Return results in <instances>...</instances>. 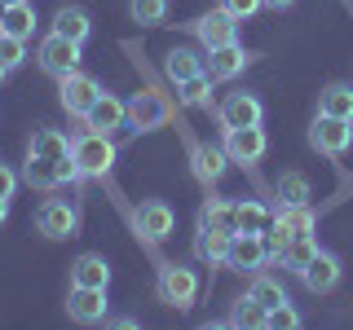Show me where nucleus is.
I'll return each instance as SVG.
<instances>
[{"instance_id":"nucleus-41","label":"nucleus","mask_w":353,"mask_h":330,"mask_svg":"<svg viewBox=\"0 0 353 330\" xmlns=\"http://www.w3.org/2000/svg\"><path fill=\"white\" fill-rule=\"evenodd\" d=\"M5 75H9V66H5V62H0V80H5Z\"/></svg>"},{"instance_id":"nucleus-37","label":"nucleus","mask_w":353,"mask_h":330,"mask_svg":"<svg viewBox=\"0 0 353 330\" xmlns=\"http://www.w3.org/2000/svg\"><path fill=\"white\" fill-rule=\"evenodd\" d=\"M14 190H18V172L0 163V198H14Z\"/></svg>"},{"instance_id":"nucleus-31","label":"nucleus","mask_w":353,"mask_h":330,"mask_svg":"<svg viewBox=\"0 0 353 330\" xmlns=\"http://www.w3.org/2000/svg\"><path fill=\"white\" fill-rule=\"evenodd\" d=\"M274 220L261 203H239V234H265Z\"/></svg>"},{"instance_id":"nucleus-12","label":"nucleus","mask_w":353,"mask_h":330,"mask_svg":"<svg viewBox=\"0 0 353 330\" xmlns=\"http://www.w3.org/2000/svg\"><path fill=\"white\" fill-rule=\"evenodd\" d=\"M124 119H128V102H119L115 93H102L93 102V110L84 115V124H88V132H106L110 137V132L124 128Z\"/></svg>"},{"instance_id":"nucleus-35","label":"nucleus","mask_w":353,"mask_h":330,"mask_svg":"<svg viewBox=\"0 0 353 330\" xmlns=\"http://www.w3.org/2000/svg\"><path fill=\"white\" fill-rule=\"evenodd\" d=\"M265 326H274V330H296V326H301V317H296L292 300H287V304H279V308H270V317H265Z\"/></svg>"},{"instance_id":"nucleus-4","label":"nucleus","mask_w":353,"mask_h":330,"mask_svg":"<svg viewBox=\"0 0 353 330\" xmlns=\"http://www.w3.org/2000/svg\"><path fill=\"white\" fill-rule=\"evenodd\" d=\"M71 154H75V163H80L84 176H106L115 168V141H110L106 132H84Z\"/></svg>"},{"instance_id":"nucleus-36","label":"nucleus","mask_w":353,"mask_h":330,"mask_svg":"<svg viewBox=\"0 0 353 330\" xmlns=\"http://www.w3.org/2000/svg\"><path fill=\"white\" fill-rule=\"evenodd\" d=\"M261 5H265V0H221V9H225V14H234L239 22H248Z\"/></svg>"},{"instance_id":"nucleus-7","label":"nucleus","mask_w":353,"mask_h":330,"mask_svg":"<svg viewBox=\"0 0 353 330\" xmlns=\"http://www.w3.org/2000/svg\"><path fill=\"white\" fill-rule=\"evenodd\" d=\"M36 229H40L49 242L75 238V229H80V212H75L71 203H62V198H49V203L36 212Z\"/></svg>"},{"instance_id":"nucleus-26","label":"nucleus","mask_w":353,"mask_h":330,"mask_svg":"<svg viewBox=\"0 0 353 330\" xmlns=\"http://www.w3.org/2000/svg\"><path fill=\"white\" fill-rule=\"evenodd\" d=\"M225 159H230V154L216 150V146H194V172H199V181H221V176H225Z\"/></svg>"},{"instance_id":"nucleus-19","label":"nucleus","mask_w":353,"mask_h":330,"mask_svg":"<svg viewBox=\"0 0 353 330\" xmlns=\"http://www.w3.org/2000/svg\"><path fill=\"white\" fill-rule=\"evenodd\" d=\"M71 286H110V264L102 256H93V251H84L80 260L71 264Z\"/></svg>"},{"instance_id":"nucleus-17","label":"nucleus","mask_w":353,"mask_h":330,"mask_svg":"<svg viewBox=\"0 0 353 330\" xmlns=\"http://www.w3.org/2000/svg\"><path fill=\"white\" fill-rule=\"evenodd\" d=\"M261 119H265V106L252 93H230L221 102V124L225 128H248V124H261Z\"/></svg>"},{"instance_id":"nucleus-1","label":"nucleus","mask_w":353,"mask_h":330,"mask_svg":"<svg viewBox=\"0 0 353 330\" xmlns=\"http://www.w3.org/2000/svg\"><path fill=\"white\" fill-rule=\"evenodd\" d=\"M80 163H75V154H66V159H44V154H27V168H22V181L31 185V190H58L66 181H80Z\"/></svg>"},{"instance_id":"nucleus-8","label":"nucleus","mask_w":353,"mask_h":330,"mask_svg":"<svg viewBox=\"0 0 353 330\" xmlns=\"http://www.w3.org/2000/svg\"><path fill=\"white\" fill-rule=\"evenodd\" d=\"M265 150H270V137H265V128H261V124L225 128V154H230L234 163H256Z\"/></svg>"},{"instance_id":"nucleus-10","label":"nucleus","mask_w":353,"mask_h":330,"mask_svg":"<svg viewBox=\"0 0 353 330\" xmlns=\"http://www.w3.org/2000/svg\"><path fill=\"white\" fill-rule=\"evenodd\" d=\"M163 119H168V106L159 102V93L141 88V93L128 102V119H124V128H132V132H154V128H163Z\"/></svg>"},{"instance_id":"nucleus-30","label":"nucleus","mask_w":353,"mask_h":330,"mask_svg":"<svg viewBox=\"0 0 353 330\" xmlns=\"http://www.w3.org/2000/svg\"><path fill=\"white\" fill-rule=\"evenodd\" d=\"M128 14H132V22H141V27H159V22L168 18V0H128Z\"/></svg>"},{"instance_id":"nucleus-2","label":"nucleus","mask_w":353,"mask_h":330,"mask_svg":"<svg viewBox=\"0 0 353 330\" xmlns=\"http://www.w3.org/2000/svg\"><path fill=\"white\" fill-rule=\"evenodd\" d=\"M154 291H159V304H168V308H190V304L199 300V273L185 269V264H163Z\"/></svg>"},{"instance_id":"nucleus-3","label":"nucleus","mask_w":353,"mask_h":330,"mask_svg":"<svg viewBox=\"0 0 353 330\" xmlns=\"http://www.w3.org/2000/svg\"><path fill=\"white\" fill-rule=\"evenodd\" d=\"M36 58H40V66L53 75V80H62V75L80 71V40H66V36H58V31H49V36L40 40Z\"/></svg>"},{"instance_id":"nucleus-14","label":"nucleus","mask_w":353,"mask_h":330,"mask_svg":"<svg viewBox=\"0 0 353 330\" xmlns=\"http://www.w3.org/2000/svg\"><path fill=\"white\" fill-rule=\"evenodd\" d=\"M194 36L208 44V49H221V44H234L239 40V18L225 14V9H216V14H203L194 22Z\"/></svg>"},{"instance_id":"nucleus-11","label":"nucleus","mask_w":353,"mask_h":330,"mask_svg":"<svg viewBox=\"0 0 353 330\" xmlns=\"http://www.w3.org/2000/svg\"><path fill=\"white\" fill-rule=\"evenodd\" d=\"M66 313H71V322H80V326L106 322V291L102 286H71Z\"/></svg>"},{"instance_id":"nucleus-6","label":"nucleus","mask_w":353,"mask_h":330,"mask_svg":"<svg viewBox=\"0 0 353 330\" xmlns=\"http://www.w3.org/2000/svg\"><path fill=\"white\" fill-rule=\"evenodd\" d=\"M97 97H102V84L84 71H71V75L58 80V102H62V110H71V115H88Z\"/></svg>"},{"instance_id":"nucleus-29","label":"nucleus","mask_w":353,"mask_h":330,"mask_svg":"<svg viewBox=\"0 0 353 330\" xmlns=\"http://www.w3.org/2000/svg\"><path fill=\"white\" fill-rule=\"evenodd\" d=\"M176 97H181V106H208L212 102V75H194V80L176 84Z\"/></svg>"},{"instance_id":"nucleus-32","label":"nucleus","mask_w":353,"mask_h":330,"mask_svg":"<svg viewBox=\"0 0 353 330\" xmlns=\"http://www.w3.org/2000/svg\"><path fill=\"white\" fill-rule=\"evenodd\" d=\"M248 295H252V300H256V304L265 308V313H270V308H279V304H287V291H283V286L274 282V278H256Z\"/></svg>"},{"instance_id":"nucleus-34","label":"nucleus","mask_w":353,"mask_h":330,"mask_svg":"<svg viewBox=\"0 0 353 330\" xmlns=\"http://www.w3.org/2000/svg\"><path fill=\"white\" fill-rule=\"evenodd\" d=\"M314 256H318V242H314V238H296L292 247H287L283 264H287V269H296V273H301V269H305V264L314 260Z\"/></svg>"},{"instance_id":"nucleus-33","label":"nucleus","mask_w":353,"mask_h":330,"mask_svg":"<svg viewBox=\"0 0 353 330\" xmlns=\"http://www.w3.org/2000/svg\"><path fill=\"white\" fill-rule=\"evenodd\" d=\"M0 62H5L9 71H18V66L27 62V40H22V36H9V31H0Z\"/></svg>"},{"instance_id":"nucleus-9","label":"nucleus","mask_w":353,"mask_h":330,"mask_svg":"<svg viewBox=\"0 0 353 330\" xmlns=\"http://www.w3.org/2000/svg\"><path fill=\"white\" fill-rule=\"evenodd\" d=\"M270 260V247H265V234H234L225 251V264L239 273H256L261 264Z\"/></svg>"},{"instance_id":"nucleus-15","label":"nucleus","mask_w":353,"mask_h":330,"mask_svg":"<svg viewBox=\"0 0 353 330\" xmlns=\"http://www.w3.org/2000/svg\"><path fill=\"white\" fill-rule=\"evenodd\" d=\"M172 225H176L172 207H168V203H159V198L137 207V234L146 238V242H163V238L172 234Z\"/></svg>"},{"instance_id":"nucleus-25","label":"nucleus","mask_w":353,"mask_h":330,"mask_svg":"<svg viewBox=\"0 0 353 330\" xmlns=\"http://www.w3.org/2000/svg\"><path fill=\"white\" fill-rule=\"evenodd\" d=\"M71 150H75V146L62 137L58 128H40L36 137H31V146H27V154H44V159H66Z\"/></svg>"},{"instance_id":"nucleus-24","label":"nucleus","mask_w":353,"mask_h":330,"mask_svg":"<svg viewBox=\"0 0 353 330\" xmlns=\"http://www.w3.org/2000/svg\"><path fill=\"white\" fill-rule=\"evenodd\" d=\"M279 198H283V207H305L309 198H314V185H309L305 172H283L279 176Z\"/></svg>"},{"instance_id":"nucleus-21","label":"nucleus","mask_w":353,"mask_h":330,"mask_svg":"<svg viewBox=\"0 0 353 330\" xmlns=\"http://www.w3.org/2000/svg\"><path fill=\"white\" fill-rule=\"evenodd\" d=\"M53 31H58V36H66V40H88V31H93V22H88V14L80 5H62L58 14H53Z\"/></svg>"},{"instance_id":"nucleus-5","label":"nucleus","mask_w":353,"mask_h":330,"mask_svg":"<svg viewBox=\"0 0 353 330\" xmlns=\"http://www.w3.org/2000/svg\"><path fill=\"white\" fill-rule=\"evenodd\" d=\"M309 146L340 159L353 146V119H336V115H318L314 128H309Z\"/></svg>"},{"instance_id":"nucleus-20","label":"nucleus","mask_w":353,"mask_h":330,"mask_svg":"<svg viewBox=\"0 0 353 330\" xmlns=\"http://www.w3.org/2000/svg\"><path fill=\"white\" fill-rule=\"evenodd\" d=\"M163 75H168L172 84H185V80H194V75H203V58H199L194 49H172L168 58H163Z\"/></svg>"},{"instance_id":"nucleus-13","label":"nucleus","mask_w":353,"mask_h":330,"mask_svg":"<svg viewBox=\"0 0 353 330\" xmlns=\"http://www.w3.org/2000/svg\"><path fill=\"white\" fill-rule=\"evenodd\" d=\"M301 282H305L314 295H327V291H336V286H340V260L331 256V251H323V247H318V256H314V260H309L305 269H301Z\"/></svg>"},{"instance_id":"nucleus-27","label":"nucleus","mask_w":353,"mask_h":330,"mask_svg":"<svg viewBox=\"0 0 353 330\" xmlns=\"http://www.w3.org/2000/svg\"><path fill=\"white\" fill-rule=\"evenodd\" d=\"M0 31H9V36H22V40H27L31 31H36V9H31L27 0L9 5V9H5V22H0Z\"/></svg>"},{"instance_id":"nucleus-16","label":"nucleus","mask_w":353,"mask_h":330,"mask_svg":"<svg viewBox=\"0 0 353 330\" xmlns=\"http://www.w3.org/2000/svg\"><path fill=\"white\" fill-rule=\"evenodd\" d=\"M252 58H248V49L234 40V44H221V49H208V62H203V71L212 75V84L216 80H234V75L248 66Z\"/></svg>"},{"instance_id":"nucleus-39","label":"nucleus","mask_w":353,"mask_h":330,"mask_svg":"<svg viewBox=\"0 0 353 330\" xmlns=\"http://www.w3.org/2000/svg\"><path fill=\"white\" fill-rule=\"evenodd\" d=\"M265 5H270V9H287V5H292V0H265Z\"/></svg>"},{"instance_id":"nucleus-18","label":"nucleus","mask_w":353,"mask_h":330,"mask_svg":"<svg viewBox=\"0 0 353 330\" xmlns=\"http://www.w3.org/2000/svg\"><path fill=\"white\" fill-rule=\"evenodd\" d=\"M230 238H234V234H225V229H216V225H208V220H199L194 256L208 260V264H221V260H225V251H230Z\"/></svg>"},{"instance_id":"nucleus-40","label":"nucleus","mask_w":353,"mask_h":330,"mask_svg":"<svg viewBox=\"0 0 353 330\" xmlns=\"http://www.w3.org/2000/svg\"><path fill=\"white\" fill-rule=\"evenodd\" d=\"M5 9H9V5H5V0H0V22H5Z\"/></svg>"},{"instance_id":"nucleus-28","label":"nucleus","mask_w":353,"mask_h":330,"mask_svg":"<svg viewBox=\"0 0 353 330\" xmlns=\"http://www.w3.org/2000/svg\"><path fill=\"white\" fill-rule=\"evenodd\" d=\"M265 308L252 300V295H243V300H234L230 304V326H239V330H248V326H265Z\"/></svg>"},{"instance_id":"nucleus-22","label":"nucleus","mask_w":353,"mask_h":330,"mask_svg":"<svg viewBox=\"0 0 353 330\" xmlns=\"http://www.w3.org/2000/svg\"><path fill=\"white\" fill-rule=\"evenodd\" d=\"M274 225L283 229L287 238H314V229H318V220H314V212H309V203L305 207H283L279 212V220H274Z\"/></svg>"},{"instance_id":"nucleus-23","label":"nucleus","mask_w":353,"mask_h":330,"mask_svg":"<svg viewBox=\"0 0 353 330\" xmlns=\"http://www.w3.org/2000/svg\"><path fill=\"white\" fill-rule=\"evenodd\" d=\"M318 115L353 119V88H349V84H327L323 97H318Z\"/></svg>"},{"instance_id":"nucleus-38","label":"nucleus","mask_w":353,"mask_h":330,"mask_svg":"<svg viewBox=\"0 0 353 330\" xmlns=\"http://www.w3.org/2000/svg\"><path fill=\"white\" fill-rule=\"evenodd\" d=\"M9 220V198H0V225Z\"/></svg>"},{"instance_id":"nucleus-42","label":"nucleus","mask_w":353,"mask_h":330,"mask_svg":"<svg viewBox=\"0 0 353 330\" xmlns=\"http://www.w3.org/2000/svg\"><path fill=\"white\" fill-rule=\"evenodd\" d=\"M5 5H18V0H5Z\"/></svg>"}]
</instances>
